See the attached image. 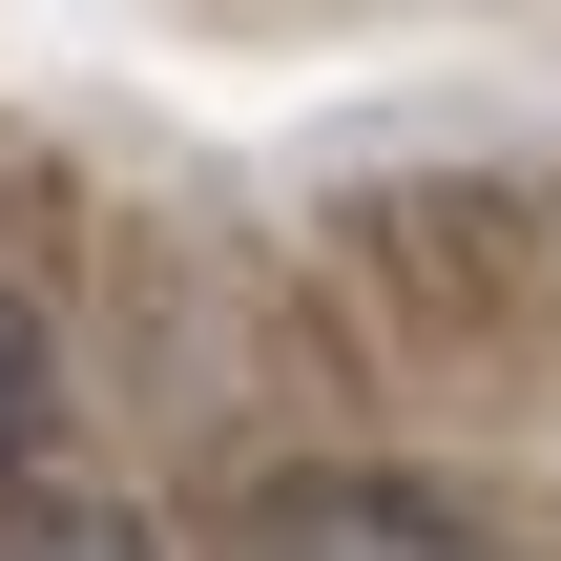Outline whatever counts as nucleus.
I'll return each mask as SVG.
<instances>
[{"instance_id": "1", "label": "nucleus", "mask_w": 561, "mask_h": 561, "mask_svg": "<svg viewBox=\"0 0 561 561\" xmlns=\"http://www.w3.org/2000/svg\"><path fill=\"white\" fill-rule=\"evenodd\" d=\"M250 561H479L416 479H271L250 500Z\"/></svg>"}, {"instance_id": "2", "label": "nucleus", "mask_w": 561, "mask_h": 561, "mask_svg": "<svg viewBox=\"0 0 561 561\" xmlns=\"http://www.w3.org/2000/svg\"><path fill=\"white\" fill-rule=\"evenodd\" d=\"M0 561H167V541H146L125 500H21V520H0Z\"/></svg>"}, {"instance_id": "3", "label": "nucleus", "mask_w": 561, "mask_h": 561, "mask_svg": "<svg viewBox=\"0 0 561 561\" xmlns=\"http://www.w3.org/2000/svg\"><path fill=\"white\" fill-rule=\"evenodd\" d=\"M21 437H42V333L0 312V458H21Z\"/></svg>"}]
</instances>
